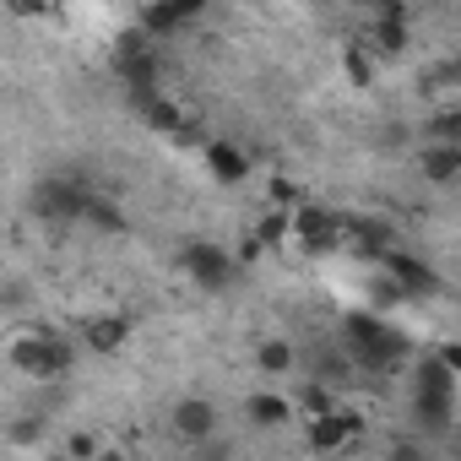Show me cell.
Instances as JSON below:
<instances>
[{
    "mask_svg": "<svg viewBox=\"0 0 461 461\" xmlns=\"http://www.w3.org/2000/svg\"><path fill=\"white\" fill-rule=\"evenodd\" d=\"M87 201L93 195L82 190L77 174H50V179L33 185V217H44V222H82Z\"/></svg>",
    "mask_w": 461,
    "mask_h": 461,
    "instance_id": "1",
    "label": "cell"
},
{
    "mask_svg": "<svg viewBox=\"0 0 461 461\" xmlns=\"http://www.w3.org/2000/svg\"><path fill=\"white\" fill-rule=\"evenodd\" d=\"M12 364L28 375V380H60L71 369V342L50 337V331H33V337H17L12 342Z\"/></svg>",
    "mask_w": 461,
    "mask_h": 461,
    "instance_id": "2",
    "label": "cell"
},
{
    "mask_svg": "<svg viewBox=\"0 0 461 461\" xmlns=\"http://www.w3.org/2000/svg\"><path fill=\"white\" fill-rule=\"evenodd\" d=\"M342 228H348V217L321 212V206H299V212H288V240H294L304 256H326V250H337V245H342Z\"/></svg>",
    "mask_w": 461,
    "mask_h": 461,
    "instance_id": "3",
    "label": "cell"
},
{
    "mask_svg": "<svg viewBox=\"0 0 461 461\" xmlns=\"http://www.w3.org/2000/svg\"><path fill=\"white\" fill-rule=\"evenodd\" d=\"M179 261H185V272H190L206 294H222L228 283H234V272H240V267H234V256H228L222 245H206V240H201V245H185V250H179Z\"/></svg>",
    "mask_w": 461,
    "mask_h": 461,
    "instance_id": "4",
    "label": "cell"
},
{
    "mask_svg": "<svg viewBox=\"0 0 461 461\" xmlns=\"http://www.w3.org/2000/svg\"><path fill=\"white\" fill-rule=\"evenodd\" d=\"M407 23H412L407 6H375V23L358 39V50L364 55H402L407 50Z\"/></svg>",
    "mask_w": 461,
    "mask_h": 461,
    "instance_id": "5",
    "label": "cell"
},
{
    "mask_svg": "<svg viewBox=\"0 0 461 461\" xmlns=\"http://www.w3.org/2000/svg\"><path fill=\"white\" fill-rule=\"evenodd\" d=\"M358 434H364V418H358V412H342V407H331L326 418H310V450H321V456H331V450H348Z\"/></svg>",
    "mask_w": 461,
    "mask_h": 461,
    "instance_id": "6",
    "label": "cell"
},
{
    "mask_svg": "<svg viewBox=\"0 0 461 461\" xmlns=\"http://www.w3.org/2000/svg\"><path fill=\"white\" fill-rule=\"evenodd\" d=\"M174 439H185V445L217 439V407H212L206 396H185V402L174 407Z\"/></svg>",
    "mask_w": 461,
    "mask_h": 461,
    "instance_id": "7",
    "label": "cell"
},
{
    "mask_svg": "<svg viewBox=\"0 0 461 461\" xmlns=\"http://www.w3.org/2000/svg\"><path fill=\"white\" fill-rule=\"evenodd\" d=\"M380 267L391 272V283H396V294H402V299H412V294H439V277H434L423 261L402 256V250H385V256H380Z\"/></svg>",
    "mask_w": 461,
    "mask_h": 461,
    "instance_id": "8",
    "label": "cell"
},
{
    "mask_svg": "<svg viewBox=\"0 0 461 461\" xmlns=\"http://www.w3.org/2000/svg\"><path fill=\"white\" fill-rule=\"evenodd\" d=\"M288 418H294V402L288 396H277V391L245 396V423L250 429H288Z\"/></svg>",
    "mask_w": 461,
    "mask_h": 461,
    "instance_id": "9",
    "label": "cell"
},
{
    "mask_svg": "<svg viewBox=\"0 0 461 461\" xmlns=\"http://www.w3.org/2000/svg\"><path fill=\"white\" fill-rule=\"evenodd\" d=\"M456 380L450 369H439L434 358H418V380H412V402H456Z\"/></svg>",
    "mask_w": 461,
    "mask_h": 461,
    "instance_id": "10",
    "label": "cell"
},
{
    "mask_svg": "<svg viewBox=\"0 0 461 461\" xmlns=\"http://www.w3.org/2000/svg\"><path fill=\"white\" fill-rule=\"evenodd\" d=\"M206 168H212L217 185H240V179L250 174V158H245L234 141H206Z\"/></svg>",
    "mask_w": 461,
    "mask_h": 461,
    "instance_id": "11",
    "label": "cell"
},
{
    "mask_svg": "<svg viewBox=\"0 0 461 461\" xmlns=\"http://www.w3.org/2000/svg\"><path fill=\"white\" fill-rule=\"evenodd\" d=\"M125 337H131V326H125L120 315H93V321L82 326V348H87V353H120Z\"/></svg>",
    "mask_w": 461,
    "mask_h": 461,
    "instance_id": "12",
    "label": "cell"
},
{
    "mask_svg": "<svg viewBox=\"0 0 461 461\" xmlns=\"http://www.w3.org/2000/svg\"><path fill=\"white\" fill-rule=\"evenodd\" d=\"M423 179L429 185H450L456 174H461V147H423Z\"/></svg>",
    "mask_w": 461,
    "mask_h": 461,
    "instance_id": "13",
    "label": "cell"
},
{
    "mask_svg": "<svg viewBox=\"0 0 461 461\" xmlns=\"http://www.w3.org/2000/svg\"><path fill=\"white\" fill-rule=\"evenodd\" d=\"M450 418H456V402H412V423L418 434H450Z\"/></svg>",
    "mask_w": 461,
    "mask_h": 461,
    "instance_id": "14",
    "label": "cell"
},
{
    "mask_svg": "<svg viewBox=\"0 0 461 461\" xmlns=\"http://www.w3.org/2000/svg\"><path fill=\"white\" fill-rule=\"evenodd\" d=\"M195 17H201V6H158V12L141 17V28H147V33H174V28H185V23H195Z\"/></svg>",
    "mask_w": 461,
    "mask_h": 461,
    "instance_id": "15",
    "label": "cell"
},
{
    "mask_svg": "<svg viewBox=\"0 0 461 461\" xmlns=\"http://www.w3.org/2000/svg\"><path fill=\"white\" fill-rule=\"evenodd\" d=\"M353 245L375 261V256L391 250V228H385V222H353Z\"/></svg>",
    "mask_w": 461,
    "mask_h": 461,
    "instance_id": "16",
    "label": "cell"
},
{
    "mask_svg": "<svg viewBox=\"0 0 461 461\" xmlns=\"http://www.w3.org/2000/svg\"><path fill=\"white\" fill-rule=\"evenodd\" d=\"M93 228H98V234H120V228H125V217H120V206L114 201H87V212H82Z\"/></svg>",
    "mask_w": 461,
    "mask_h": 461,
    "instance_id": "17",
    "label": "cell"
},
{
    "mask_svg": "<svg viewBox=\"0 0 461 461\" xmlns=\"http://www.w3.org/2000/svg\"><path fill=\"white\" fill-rule=\"evenodd\" d=\"M256 245H272V250H288V212H272L261 228H256Z\"/></svg>",
    "mask_w": 461,
    "mask_h": 461,
    "instance_id": "18",
    "label": "cell"
},
{
    "mask_svg": "<svg viewBox=\"0 0 461 461\" xmlns=\"http://www.w3.org/2000/svg\"><path fill=\"white\" fill-rule=\"evenodd\" d=\"M141 114H147L158 131H185V120H179V109H174L168 98H147V104H141Z\"/></svg>",
    "mask_w": 461,
    "mask_h": 461,
    "instance_id": "19",
    "label": "cell"
},
{
    "mask_svg": "<svg viewBox=\"0 0 461 461\" xmlns=\"http://www.w3.org/2000/svg\"><path fill=\"white\" fill-rule=\"evenodd\" d=\"M256 358H261L267 375H288V369H294V348H288V342H261Z\"/></svg>",
    "mask_w": 461,
    "mask_h": 461,
    "instance_id": "20",
    "label": "cell"
},
{
    "mask_svg": "<svg viewBox=\"0 0 461 461\" xmlns=\"http://www.w3.org/2000/svg\"><path fill=\"white\" fill-rule=\"evenodd\" d=\"M304 407H310V418H326V412L337 407V391H326V385L315 380V385H304Z\"/></svg>",
    "mask_w": 461,
    "mask_h": 461,
    "instance_id": "21",
    "label": "cell"
},
{
    "mask_svg": "<svg viewBox=\"0 0 461 461\" xmlns=\"http://www.w3.org/2000/svg\"><path fill=\"white\" fill-rule=\"evenodd\" d=\"M23 304H33L28 283H6V288H0V310H23Z\"/></svg>",
    "mask_w": 461,
    "mask_h": 461,
    "instance_id": "22",
    "label": "cell"
},
{
    "mask_svg": "<svg viewBox=\"0 0 461 461\" xmlns=\"http://www.w3.org/2000/svg\"><path fill=\"white\" fill-rule=\"evenodd\" d=\"M348 77H353V82H358V87H369V77H375V71H369V55H364V50H358V44H353V50H348Z\"/></svg>",
    "mask_w": 461,
    "mask_h": 461,
    "instance_id": "23",
    "label": "cell"
},
{
    "mask_svg": "<svg viewBox=\"0 0 461 461\" xmlns=\"http://www.w3.org/2000/svg\"><path fill=\"white\" fill-rule=\"evenodd\" d=\"M391 461H429V450H423L418 439H396V450H391Z\"/></svg>",
    "mask_w": 461,
    "mask_h": 461,
    "instance_id": "24",
    "label": "cell"
},
{
    "mask_svg": "<svg viewBox=\"0 0 461 461\" xmlns=\"http://www.w3.org/2000/svg\"><path fill=\"white\" fill-rule=\"evenodd\" d=\"M272 201H277V206H299V190H294L288 179H272Z\"/></svg>",
    "mask_w": 461,
    "mask_h": 461,
    "instance_id": "25",
    "label": "cell"
},
{
    "mask_svg": "<svg viewBox=\"0 0 461 461\" xmlns=\"http://www.w3.org/2000/svg\"><path fill=\"white\" fill-rule=\"evenodd\" d=\"M12 439H17V445L39 439V418H17V423H12Z\"/></svg>",
    "mask_w": 461,
    "mask_h": 461,
    "instance_id": "26",
    "label": "cell"
},
{
    "mask_svg": "<svg viewBox=\"0 0 461 461\" xmlns=\"http://www.w3.org/2000/svg\"><path fill=\"white\" fill-rule=\"evenodd\" d=\"M93 450H98V445H93V434H71V456H77V461H87Z\"/></svg>",
    "mask_w": 461,
    "mask_h": 461,
    "instance_id": "27",
    "label": "cell"
},
{
    "mask_svg": "<svg viewBox=\"0 0 461 461\" xmlns=\"http://www.w3.org/2000/svg\"><path fill=\"white\" fill-rule=\"evenodd\" d=\"M98 461H131V456H120V450H109V456H98Z\"/></svg>",
    "mask_w": 461,
    "mask_h": 461,
    "instance_id": "28",
    "label": "cell"
}]
</instances>
